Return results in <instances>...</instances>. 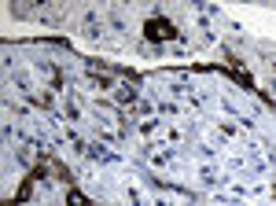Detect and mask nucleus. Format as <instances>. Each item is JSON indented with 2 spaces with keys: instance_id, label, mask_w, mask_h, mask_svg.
Returning a JSON list of instances; mask_svg holds the SVG:
<instances>
[{
  "instance_id": "obj_1",
  "label": "nucleus",
  "mask_w": 276,
  "mask_h": 206,
  "mask_svg": "<svg viewBox=\"0 0 276 206\" xmlns=\"http://www.w3.org/2000/svg\"><path fill=\"white\" fill-rule=\"evenodd\" d=\"M147 33H151V37H173L177 30L166 22V19H151V22H147Z\"/></svg>"
}]
</instances>
